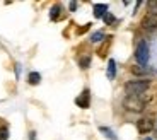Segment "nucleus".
<instances>
[{"label":"nucleus","mask_w":157,"mask_h":140,"mask_svg":"<svg viewBox=\"0 0 157 140\" xmlns=\"http://www.w3.org/2000/svg\"><path fill=\"white\" fill-rule=\"evenodd\" d=\"M150 97H145L144 94L142 96H128L123 101V106H125L128 111H135V113H140L145 109V104L149 103Z\"/></svg>","instance_id":"nucleus-1"},{"label":"nucleus","mask_w":157,"mask_h":140,"mask_svg":"<svg viewBox=\"0 0 157 140\" xmlns=\"http://www.w3.org/2000/svg\"><path fill=\"white\" fill-rule=\"evenodd\" d=\"M149 87H150V80H147V79H140V80L126 82L125 91H126L128 96H142V94L147 92Z\"/></svg>","instance_id":"nucleus-2"},{"label":"nucleus","mask_w":157,"mask_h":140,"mask_svg":"<svg viewBox=\"0 0 157 140\" xmlns=\"http://www.w3.org/2000/svg\"><path fill=\"white\" fill-rule=\"evenodd\" d=\"M135 58L140 65H147L149 62V46H147L145 41H140L137 46V51H135Z\"/></svg>","instance_id":"nucleus-3"},{"label":"nucleus","mask_w":157,"mask_h":140,"mask_svg":"<svg viewBox=\"0 0 157 140\" xmlns=\"http://www.w3.org/2000/svg\"><path fill=\"white\" fill-rule=\"evenodd\" d=\"M154 120L152 118H142V120H138L137 121V128H138V132L140 133H149V132H152L154 130Z\"/></svg>","instance_id":"nucleus-4"},{"label":"nucleus","mask_w":157,"mask_h":140,"mask_svg":"<svg viewBox=\"0 0 157 140\" xmlns=\"http://www.w3.org/2000/svg\"><path fill=\"white\" fill-rule=\"evenodd\" d=\"M142 26H144L145 31H155L157 29V17L147 14V16L144 17V21H142Z\"/></svg>","instance_id":"nucleus-5"},{"label":"nucleus","mask_w":157,"mask_h":140,"mask_svg":"<svg viewBox=\"0 0 157 140\" xmlns=\"http://www.w3.org/2000/svg\"><path fill=\"white\" fill-rule=\"evenodd\" d=\"M75 103H77V106L78 108H89V104H90V94H89V91H84L80 96L75 99Z\"/></svg>","instance_id":"nucleus-6"},{"label":"nucleus","mask_w":157,"mask_h":140,"mask_svg":"<svg viewBox=\"0 0 157 140\" xmlns=\"http://www.w3.org/2000/svg\"><path fill=\"white\" fill-rule=\"evenodd\" d=\"M106 14H108V5L106 4H96L94 5V17L101 19V17H104Z\"/></svg>","instance_id":"nucleus-7"},{"label":"nucleus","mask_w":157,"mask_h":140,"mask_svg":"<svg viewBox=\"0 0 157 140\" xmlns=\"http://www.w3.org/2000/svg\"><path fill=\"white\" fill-rule=\"evenodd\" d=\"M114 75H116V62L109 60V63H108V79H114Z\"/></svg>","instance_id":"nucleus-8"},{"label":"nucleus","mask_w":157,"mask_h":140,"mask_svg":"<svg viewBox=\"0 0 157 140\" xmlns=\"http://www.w3.org/2000/svg\"><path fill=\"white\" fill-rule=\"evenodd\" d=\"M147 14H149V16H155L157 17V2H155V0H152V2L147 4Z\"/></svg>","instance_id":"nucleus-9"},{"label":"nucleus","mask_w":157,"mask_h":140,"mask_svg":"<svg viewBox=\"0 0 157 140\" xmlns=\"http://www.w3.org/2000/svg\"><path fill=\"white\" fill-rule=\"evenodd\" d=\"M60 12H62V7H60V5H53V7H51V14H50L51 21H56V19H58Z\"/></svg>","instance_id":"nucleus-10"},{"label":"nucleus","mask_w":157,"mask_h":140,"mask_svg":"<svg viewBox=\"0 0 157 140\" xmlns=\"http://www.w3.org/2000/svg\"><path fill=\"white\" fill-rule=\"evenodd\" d=\"M39 80H41V75H39L38 72H31V74H29V84L36 86V84H39Z\"/></svg>","instance_id":"nucleus-11"},{"label":"nucleus","mask_w":157,"mask_h":140,"mask_svg":"<svg viewBox=\"0 0 157 140\" xmlns=\"http://www.w3.org/2000/svg\"><path fill=\"white\" fill-rule=\"evenodd\" d=\"M132 72H133L135 75H147V68H144L142 65H135V67H132Z\"/></svg>","instance_id":"nucleus-12"},{"label":"nucleus","mask_w":157,"mask_h":140,"mask_svg":"<svg viewBox=\"0 0 157 140\" xmlns=\"http://www.w3.org/2000/svg\"><path fill=\"white\" fill-rule=\"evenodd\" d=\"M102 38H104V33L98 31V33H94V34L90 36V41H92V43H99V41H102Z\"/></svg>","instance_id":"nucleus-13"},{"label":"nucleus","mask_w":157,"mask_h":140,"mask_svg":"<svg viewBox=\"0 0 157 140\" xmlns=\"http://www.w3.org/2000/svg\"><path fill=\"white\" fill-rule=\"evenodd\" d=\"M99 130H101L102 133H106V137H108V138H109V140H118L116 137H114V133L111 132L109 128H106V126H101V128H99Z\"/></svg>","instance_id":"nucleus-14"},{"label":"nucleus","mask_w":157,"mask_h":140,"mask_svg":"<svg viewBox=\"0 0 157 140\" xmlns=\"http://www.w3.org/2000/svg\"><path fill=\"white\" fill-rule=\"evenodd\" d=\"M90 63V56H84V58H80V68H87Z\"/></svg>","instance_id":"nucleus-15"},{"label":"nucleus","mask_w":157,"mask_h":140,"mask_svg":"<svg viewBox=\"0 0 157 140\" xmlns=\"http://www.w3.org/2000/svg\"><path fill=\"white\" fill-rule=\"evenodd\" d=\"M102 19H104V22H106V24L114 22V16H113V14H109V12H108V14H106L104 17H102Z\"/></svg>","instance_id":"nucleus-16"},{"label":"nucleus","mask_w":157,"mask_h":140,"mask_svg":"<svg viewBox=\"0 0 157 140\" xmlns=\"http://www.w3.org/2000/svg\"><path fill=\"white\" fill-rule=\"evenodd\" d=\"M70 9H72V10H75V9H77V4H75V2H72V4H70Z\"/></svg>","instance_id":"nucleus-17"}]
</instances>
